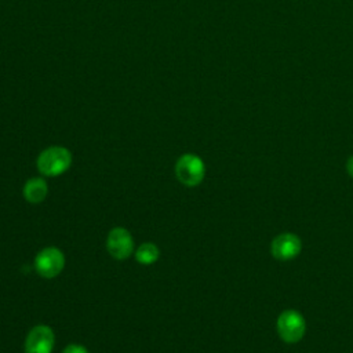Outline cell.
Wrapping results in <instances>:
<instances>
[{
    "mask_svg": "<svg viewBox=\"0 0 353 353\" xmlns=\"http://www.w3.org/2000/svg\"><path fill=\"white\" fill-rule=\"evenodd\" d=\"M346 170H347V174L353 178V156L349 157V160L346 163Z\"/></svg>",
    "mask_w": 353,
    "mask_h": 353,
    "instance_id": "cell-11",
    "label": "cell"
},
{
    "mask_svg": "<svg viewBox=\"0 0 353 353\" xmlns=\"http://www.w3.org/2000/svg\"><path fill=\"white\" fill-rule=\"evenodd\" d=\"M106 248L114 259L123 261L128 258L134 251V240L131 233L124 228L112 229L106 239Z\"/></svg>",
    "mask_w": 353,
    "mask_h": 353,
    "instance_id": "cell-6",
    "label": "cell"
},
{
    "mask_svg": "<svg viewBox=\"0 0 353 353\" xmlns=\"http://www.w3.org/2000/svg\"><path fill=\"white\" fill-rule=\"evenodd\" d=\"M62 353H88V352H87V349H85L84 346L73 343V345H68V346L63 349Z\"/></svg>",
    "mask_w": 353,
    "mask_h": 353,
    "instance_id": "cell-10",
    "label": "cell"
},
{
    "mask_svg": "<svg viewBox=\"0 0 353 353\" xmlns=\"http://www.w3.org/2000/svg\"><path fill=\"white\" fill-rule=\"evenodd\" d=\"M65 266V256L57 247L43 248L34 258L36 272L46 279H52L58 276Z\"/></svg>",
    "mask_w": 353,
    "mask_h": 353,
    "instance_id": "cell-4",
    "label": "cell"
},
{
    "mask_svg": "<svg viewBox=\"0 0 353 353\" xmlns=\"http://www.w3.org/2000/svg\"><path fill=\"white\" fill-rule=\"evenodd\" d=\"M160 251L153 243H143L135 251V259L142 265H152L159 259Z\"/></svg>",
    "mask_w": 353,
    "mask_h": 353,
    "instance_id": "cell-9",
    "label": "cell"
},
{
    "mask_svg": "<svg viewBox=\"0 0 353 353\" xmlns=\"http://www.w3.org/2000/svg\"><path fill=\"white\" fill-rule=\"evenodd\" d=\"M276 330L279 336L287 343L299 342L306 331V321L303 316L292 309L284 310L279 314L276 321Z\"/></svg>",
    "mask_w": 353,
    "mask_h": 353,
    "instance_id": "cell-2",
    "label": "cell"
},
{
    "mask_svg": "<svg viewBox=\"0 0 353 353\" xmlns=\"http://www.w3.org/2000/svg\"><path fill=\"white\" fill-rule=\"evenodd\" d=\"M55 336L48 325L40 324L30 330L25 339V353H51Z\"/></svg>",
    "mask_w": 353,
    "mask_h": 353,
    "instance_id": "cell-5",
    "label": "cell"
},
{
    "mask_svg": "<svg viewBox=\"0 0 353 353\" xmlns=\"http://www.w3.org/2000/svg\"><path fill=\"white\" fill-rule=\"evenodd\" d=\"M72 164V154L63 146H50L37 157V168L46 176H58Z\"/></svg>",
    "mask_w": 353,
    "mask_h": 353,
    "instance_id": "cell-1",
    "label": "cell"
},
{
    "mask_svg": "<svg viewBox=\"0 0 353 353\" xmlns=\"http://www.w3.org/2000/svg\"><path fill=\"white\" fill-rule=\"evenodd\" d=\"M301 239L294 233H281L272 240L270 252L277 261H291L301 252Z\"/></svg>",
    "mask_w": 353,
    "mask_h": 353,
    "instance_id": "cell-7",
    "label": "cell"
},
{
    "mask_svg": "<svg viewBox=\"0 0 353 353\" xmlns=\"http://www.w3.org/2000/svg\"><path fill=\"white\" fill-rule=\"evenodd\" d=\"M48 192V186L43 178H32L23 186V197L32 204L41 203Z\"/></svg>",
    "mask_w": 353,
    "mask_h": 353,
    "instance_id": "cell-8",
    "label": "cell"
},
{
    "mask_svg": "<svg viewBox=\"0 0 353 353\" xmlns=\"http://www.w3.org/2000/svg\"><path fill=\"white\" fill-rule=\"evenodd\" d=\"M175 174L179 182H182L183 185L196 186L203 181L205 175V165L199 156L193 153H186L178 159L175 165Z\"/></svg>",
    "mask_w": 353,
    "mask_h": 353,
    "instance_id": "cell-3",
    "label": "cell"
}]
</instances>
